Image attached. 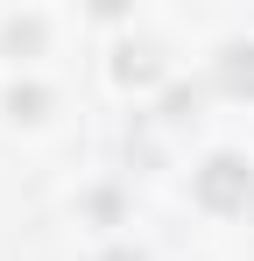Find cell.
I'll use <instances>...</instances> for the list:
<instances>
[{
  "mask_svg": "<svg viewBox=\"0 0 254 261\" xmlns=\"http://www.w3.org/2000/svg\"><path fill=\"white\" fill-rule=\"evenodd\" d=\"M205 198L233 205V198H240V163H212V176H205Z\"/></svg>",
  "mask_w": 254,
  "mask_h": 261,
  "instance_id": "obj_1",
  "label": "cell"
}]
</instances>
